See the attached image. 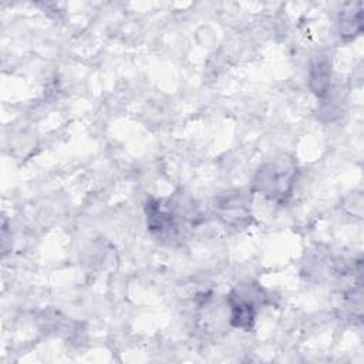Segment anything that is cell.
<instances>
[{"instance_id": "obj_1", "label": "cell", "mask_w": 364, "mask_h": 364, "mask_svg": "<svg viewBox=\"0 0 364 364\" xmlns=\"http://www.w3.org/2000/svg\"><path fill=\"white\" fill-rule=\"evenodd\" d=\"M296 166L290 159H276L264 164L255 178V188L267 198L282 202L290 195Z\"/></svg>"}, {"instance_id": "obj_2", "label": "cell", "mask_w": 364, "mask_h": 364, "mask_svg": "<svg viewBox=\"0 0 364 364\" xmlns=\"http://www.w3.org/2000/svg\"><path fill=\"white\" fill-rule=\"evenodd\" d=\"M230 307H232V324L235 327H240L245 330L252 328L253 317H255V306L249 300H243L240 296L230 297Z\"/></svg>"}]
</instances>
